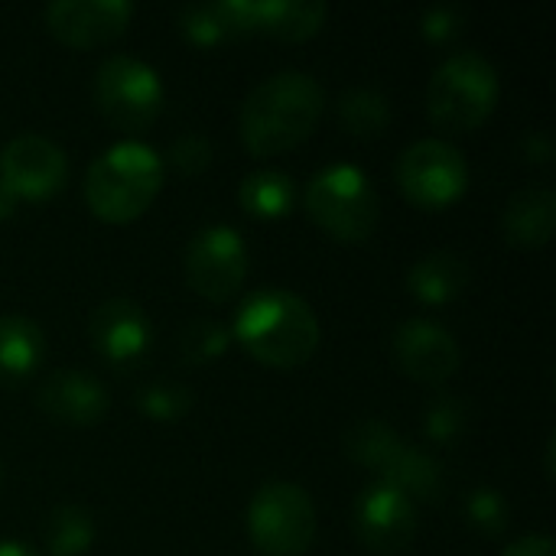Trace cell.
<instances>
[{
    "instance_id": "1",
    "label": "cell",
    "mask_w": 556,
    "mask_h": 556,
    "mask_svg": "<svg viewBox=\"0 0 556 556\" xmlns=\"http://www.w3.org/2000/svg\"><path fill=\"white\" fill-rule=\"evenodd\" d=\"M326 111L323 85L306 72H277L264 78L241 104V143L251 156H280L316 130Z\"/></svg>"
},
{
    "instance_id": "2",
    "label": "cell",
    "mask_w": 556,
    "mask_h": 556,
    "mask_svg": "<svg viewBox=\"0 0 556 556\" xmlns=\"http://www.w3.org/2000/svg\"><path fill=\"white\" fill-rule=\"evenodd\" d=\"M319 319L313 306L280 287L251 293L235 316V339L264 368H303L319 349Z\"/></svg>"
},
{
    "instance_id": "3",
    "label": "cell",
    "mask_w": 556,
    "mask_h": 556,
    "mask_svg": "<svg viewBox=\"0 0 556 556\" xmlns=\"http://www.w3.org/2000/svg\"><path fill=\"white\" fill-rule=\"evenodd\" d=\"M163 189V160L140 140L108 147L85 173V202L94 218L127 225L140 218Z\"/></svg>"
},
{
    "instance_id": "4",
    "label": "cell",
    "mask_w": 556,
    "mask_h": 556,
    "mask_svg": "<svg viewBox=\"0 0 556 556\" xmlns=\"http://www.w3.org/2000/svg\"><path fill=\"white\" fill-rule=\"evenodd\" d=\"M498 94L502 81L495 65L479 52H456L433 72L427 88V111L440 130L469 134L492 117Z\"/></svg>"
},
{
    "instance_id": "5",
    "label": "cell",
    "mask_w": 556,
    "mask_h": 556,
    "mask_svg": "<svg viewBox=\"0 0 556 556\" xmlns=\"http://www.w3.org/2000/svg\"><path fill=\"white\" fill-rule=\"evenodd\" d=\"M309 218L336 241L358 244L375 235L381 222L378 192L358 166L336 163L319 169L306 186Z\"/></svg>"
},
{
    "instance_id": "6",
    "label": "cell",
    "mask_w": 556,
    "mask_h": 556,
    "mask_svg": "<svg viewBox=\"0 0 556 556\" xmlns=\"http://www.w3.org/2000/svg\"><path fill=\"white\" fill-rule=\"evenodd\" d=\"M248 538L264 556H303L316 541V505L290 482H267L248 505Z\"/></svg>"
},
{
    "instance_id": "7",
    "label": "cell",
    "mask_w": 556,
    "mask_h": 556,
    "mask_svg": "<svg viewBox=\"0 0 556 556\" xmlns=\"http://www.w3.org/2000/svg\"><path fill=\"white\" fill-rule=\"evenodd\" d=\"M94 104L111 127L140 134L163 111V81L147 62L111 55L94 72Z\"/></svg>"
},
{
    "instance_id": "8",
    "label": "cell",
    "mask_w": 556,
    "mask_h": 556,
    "mask_svg": "<svg viewBox=\"0 0 556 556\" xmlns=\"http://www.w3.org/2000/svg\"><path fill=\"white\" fill-rule=\"evenodd\" d=\"M397 186L410 205L424 212H443L463 199L469 186V166L453 143L417 140L397 160Z\"/></svg>"
},
{
    "instance_id": "9",
    "label": "cell",
    "mask_w": 556,
    "mask_h": 556,
    "mask_svg": "<svg viewBox=\"0 0 556 556\" xmlns=\"http://www.w3.org/2000/svg\"><path fill=\"white\" fill-rule=\"evenodd\" d=\"M248 277V244L228 225L202 228L186 248V280L189 287L208 300L225 303L231 300Z\"/></svg>"
},
{
    "instance_id": "10",
    "label": "cell",
    "mask_w": 556,
    "mask_h": 556,
    "mask_svg": "<svg viewBox=\"0 0 556 556\" xmlns=\"http://www.w3.org/2000/svg\"><path fill=\"white\" fill-rule=\"evenodd\" d=\"M68 176V163L62 147L39 134H23L13 137L0 150V182L26 202H42L52 199Z\"/></svg>"
},
{
    "instance_id": "11",
    "label": "cell",
    "mask_w": 556,
    "mask_h": 556,
    "mask_svg": "<svg viewBox=\"0 0 556 556\" xmlns=\"http://www.w3.org/2000/svg\"><path fill=\"white\" fill-rule=\"evenodd\" d=\"M355 534L371 554H404L417 534V508L397 489L375 482L355 502Z\"/></svg>"
},
{
    "instance_id": "12",
    "label": "cell",
    "mask_w": 556,
    "mask_h": 556,
    "mask_svg": "<svg viewBox=\"0 0 556 556\" xmlns=\"http://www.w3.org/2000/svg\"><path fill=\"white\" fill-rule=\"evenodd\" d=\"M88 339L104 362L127 371V368H137L140 362H147V355L153 349V326H150L143 306H137L134 300L114 296V300H104L91 313Z\"/></svg>"
},
{
    "instance_id": "13",
    "label": "cell",
    "mask_w": 556,
    "mask_h": 556,
    "mask_svg": "<svg viewBox=\"0 0 556 556\" xmlns=\"http://www.w3.org/2000/svg\"><path fill=\"white\" fill-rule=\"evenodd\" d=\"M134 16L127 0H55L46 7V29L68 49L114 42Z\"/></svg>"
},
{
    "instance_id": "14",
    "label": "cell",
    "mask_w": 556,
    "mask_h": 556,
    "mask_svg": "<svg viewBox=\"0 0 556 556\" xmlns=\"http://www.w3.org/2000/svg\"><path fill=\"white\" fill-rule=\"evenodd\" d=\"M391 352H394L397 368L407 378L420 381V384H443V381H450L459 371V362H463L456 339L443 326H437L430 319L404 323L394 332Z\"/></svg>"
},
{
    "instance_id": "15",
    "label": "cell",
    "mask_w": 556,
    "mask_h": 556,
    "mask_svg": "<svg viewBox=\"0 0 556 556\" xmlns=\"http://www.w3.org/2000/svg\"><path fill=\"white\" fill-rule=\"evenodd\" d=\"M36 407L65 427H94L108 417L111 397L104 384L85 371H55L36 391Z\"/></svg>"
},
{
    "instance_id": "16",
    "label": "cell",
    "mask_w": 556,
    "mask_h": 556,
    "mask_svg": "<svg viewBox=\"0 0 556 556\" xmlns=\"http://www.w3.org/2000/svg\"><path fill=\"white\" fill-rule=\"evenodd\" d=\"M179 33L186 42L199 49H215L238 42L254 33L251 0H215V3H189L179 13Z\"/></svg>"
},
{
    "instance_id": "17",
    "label": "cell",
    "mask_w": 556,
    "mask_h": 556,
    "mask_svg": "<svg viewBox=\"0 0 556 556\" xmlns=\"http://www.w3.org/2000/svg\"><path fill=\"white\" fill-rule=\"evenodd\" d=\"M556 225V195L547 186H528L511 195L505 215H502V231L515 248L538 251L551 244Z\"/></svg>"
},
{
    "instance_id": "18",
    "label": "cell",
    "mask_w": 556,
    "mask_h": 556,
    "mask_svg": "<svg viewBox=\"0 0 556 556\" xmlns=\"http://www.w3.org/2000/svg\"><path fill=\"white\" fill-rule=\"evenodd\" d=\"M378 479L397 489L410 502H437L443 495V466L427 453L401 440L378 466Z\"/></svg>"
},
{
    "instance_id": "19",
    "label": "cell",
    "mask_w": 556,
    "mask_h": 556,
    "mask_svg": "<svg viewBox=\"0 0 556 556\" xmlns=\"http://www.w3.org/2000/svg\"><path fill=\"white\" fill-rule=\"evenodd\" d=\"M46 339L42 329L26 316H0V388L26 384L42 365Z\"/></svg>"
},
{
    "instance_id": "20",
    "label": "cell",
    "mask_w": 556,
    "mask_h": 556,
    "mask_svg": "<svg viewBox=\"0 0 556 556\" xmlns=\"http://www.w3.org/2000/svg\"><path fill=\"white\" fill-rule=\"evenodd\" d=\"M254 33L274 36L280 42H306L313 39L326 20V3H306V0H251Z\"/></svg>"
},
{
    "instance_id": "21",
    "label": "cell",
    "mask_w": 556,
    "mask_h": 556,
    "mask_svg": "<svg viewBox=\"0 0 556 556\" xmlns=\"http://www.w3.org/2000/svg\"><path fill=\"white\" fill-rule=\"evenodd\" d=\"M407 287H410L417 303H424V306H446V303H453L469 287V267L453 251H433V254L420 257L410 267Z\"/></svg>"
},
{
    "instance_id": "22",
    "label": "cell",
    "mask_w": 556,
    "mask_h": 556,
    "mask_svg": "<svg viewBox=\"0 0 556 556\" xmlns=\"http://www.w3.org/2000/svg\"><path fill=\"white\" fill-rule=\"evenodd\" d=\"M238 202L244 205L248 215L274 222V218L290 215V208L296 202V182L283 169H261V173H251L241 179Z\"/></svg>"
},
{
    "instance_id": "23",
    "label": "cell",
    "mask_w": 556,
    "mask_h": 556,
    "mask_svg": "<svg viewBox=\"0 0 556 556\" xmlns=\"http://www.w3.org/2000/svg\"><path fill=\"white\" fill-rule=\"evenodd\" d=\"M94 544V521L78 505H62L46 518V547L52 556H81Z\"/></svg>"
},
{
    "instance_id": "24",
    "label": "cell",
    "mask_w": 556,
    "mask_h": 556,
    "mask_svg": "<svg viewBox=\"0 0 556 556\" xmlns=\"http://www.w3.org/2000/svg\"><path fill=\"white\" fill-rule=\"evenodd\" d=\"M339 121L352 137H378L391 124V104L375 88H352L339 101Z\"/></svg>"
},
{
    "instance_id": "25",
    "label": "cell",
    "mask_w": 556,
    "mask_h": 556,
    "mask_svg": "<svg viewBox=\"0 0 556 556\" xmlns=\"http://www.w3.org/2000/svg\"><path fill=\"white\" fill-rule=\"evenodd\" d=\"M137 407L153 424H179L192 410V394L186 384L176 381H153L137 394Z\"/></svg>"
},
{
    "instance_id": "26",
    "label": "cell",
    "mask_w": 556,
    "mask_h": 556,
    "mask_svg": "<svg viewBox=\"0 0 556 556\" xmlns=\"http://www.w3.org/2000/svg\"><path fill=\"white\" fill-rule=\"evenodd\" d=\"M466 424H469V410L459 397H437L430 401L427 414H424V433L437 443V446H453L463 433H466Z\"/></svg>"
},
{
    "instance_id": "27",
    "label": "cell",
    "mask_w": 556,
    "mask_h": 556,
    "mask_svg": "<svg viewBox=\"0 0 556 556\" xmlns=\"http://www.w3.org/2000/svg\"><path fill=\"white\" fill-rule=\"evenodd\" d=\"M228 349V332L212 319H195L179 332V355L192 365H205Z\"/></svg>"
},
{
    "instance_id": "28",
    "label": "cell",
    "mask_w": 556,
    "mask_h": 556,
    "mask_svg": "<svg viewBox=\"0 0 556 556\" xmlns=\"http://www.w3.org/2000/svg\"><path fill=\"white\" fill-rule=\"evenodd\" d=\"M466 521L485 534V538H498L508 528V502L498 489H472L466 498Z\"/></svg>"
},
{
    "instance_id": "29",
    "label": "cell",
    "mask_w": 556,
    "mask_h": 556,
    "mask_svg": "<svg viewBox=\"0 0 556 556\" xmlns=\"http://www.w3.org/2000/svg\"><path fill=\"white\" fill-rule=\"evenodd\" d=\"M169 166L179 176H199L208 163H212V147L202 134H182L173 147H169Z\"/></svg>"
},
{
    "instance_id": "30",
    "label": "cell",
    "mask_w": 556,
    "mask_h": 556,
    "mask_svg": "<svg viewBox=\"0 0 556 556\" xmlns=\"http://www.w3.org/2000/svg\"><path fill=\"white\" fill-rule=\"evenodd\" d=\"M420 29H424V36L430 42L446 46V42H453L463 33V13L456 7H433L430 13H424Z\"/></svg>"
},
{
    "instance_id": "31",
    "label": "cell",
    "mask_w": 556,
    "mask_h": 556,
    "mask_svg": "<svg viewBox=\"0 0 556 556\" xmlns=\"http://www.w3.org/2000/svg\"><path fill=\"white\" fill-rule=\"evenodd\" d=\"M502 556H556V551L547 534H531V538L515 541Z\"/></svg>"
},
{
    "instance_id": "32",
    "label": "cell",
    "mask_w": 556,
    "mask_h": 556,
    "mask_svg": "<svg viewBox=\"0 0 556 556\" xmlns=\"http://www.w3.org/2000/svg\"><path fill=\"white\" fill-rule=\"evenodd\" d=\"M551 156H554V140L547 134L525 137V160H531V163H551Z\"/></svg>"
},
{
    "instance_id": "33",
    "label": "cell",
    "mask_w": 556,
    "mask_h": 556,
    "mask_svg": "<svg viewBox=\"0 0 556 556\" xmlns=\"http://www.w3.org/2000/svg\"><path fill=\"white\" fill-rule=\"evenodd\" d=\"M16 205H20V199L0 182V222H7V218H13L16 215Z\"/></svg>"
},
{
    "instance_id": "34",
    "label": "cell",
    "mask_w": 556,
    "mask_h": 556,
    "mask_svg": "<svg viewBox=\"0 0 556 556\" xmlns=\"http://www.w3.org/2000/svg\"><path fill=\"white\" fill-rule=\"evenodd\" d=\"M0 556H39L23 541H0Z\"/></svg>"
},
{
    "instance_id": "35",
    "label": "cell",
    "mask_w": 556,
    "mask_h": 556,
    "mask_svg": "<svg viewBox=\"0 0 556 556\" xmlns=\"http://www.w3.org/2000/svg\"><path fill=\"white\" fill-rule=\"evenodd\" d=\"M0 479H3V466H0Z\"/></svg>"
}]
</instances>
